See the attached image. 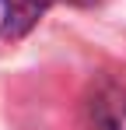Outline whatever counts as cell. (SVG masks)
Here are the masks:
<instances>
[{
  "instance_id": "obj_1",
  "label": "cell",
  "mask_w": 126,
  "mask_h": 130,
  "mask_svg": "<svg viewBox=\"0 0 126 130\" xmlns=\"http://www.w3.org/2000/svg\"><path fill=\"white\" fill-rule=\"evenodd\" d=\"M88 120L91 130H126V88L112 81L98 85L88 102Z\"/></svg>"
},
{
  "instance_id": "obj_2",
  "label": "cell",
  "mask_w": 126,
  "mask_h": 130,
  "mask_svg": "<svg viewBox=\"0 0 126 130\" xmlns=\"http://www.w3.org/2000/svg\"><path fill=\"white\" fill-rule=\"evenodd\" d=\"M56 0H0L4 7V21H0V35L4 39H25L35 25L42 21V14L53 7Z\"/></svg>"
},
{
  "instance_id": "obj_3",
  "label": "cell",
  "mask_w": 126,
  "mask_h": 130,
  "mask_svg": "<svg viewBox=\"0 0 126 130\" xmlns=\"http://www.w3.org/2000/svg\"><path fill=\"white\" fill-rule=\"evenodd\" d=\"M70 4H77V7H95L98 0H70Z\"/></svg>"
}]
</instances>
